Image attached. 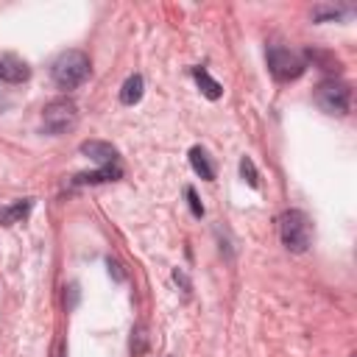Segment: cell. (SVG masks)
Listing matches in <instances>:
<instances>
[{
	"label": "cell",
	"instance_id": "9",
	"mask_svg": "<svg viewBox=\"0 0 357 357\" xmlns=\"http://www.w3.org/2000/svg\"><path fill=\"white\" fill-rule=\"evenodd\" d=\"M307 61H312L315 67H321V70H326V73H340L343 70V61L335 56V53H329V50H318V47H307Z\"/></svg>",
	"mask_w": 357,
	"mask_h": 357
},
{
	"label": "cell",
	"instance_id": "3",
	"mask_svg": "<svg viewBox=\"0 0 357 357\" xmlns=\"http://www.w3.org/2000/svg\"><path fill=\"white\" fill-rule=\"evenodd\" d=\"M75 120H78V106L70 98H53L42 109V128L47 134H53V137L70 131L75 126Z\"/></svg>",
	"mask_w": 357,
	"mask_h": 357
},
{
	"label": "cell",
	"instance_id": "6",
	"mask_svg": "<svg viewBox=\"0 0 357 357\" xmlns=\"http://www.w3.org/2000/svg\"><path fill=\"white\" fill-rule=\"evenodd\" d=\"M78 151H81L84 156H89L92 162H98L100 167H103V165H120V151H117L112 142H103V139H84Z\"/></svg>",
	"mask_w": 357,
	"mask_h": 357
},
{
	"label": "cell",
	"instance_id": "12",
	"mask_svg": "<svg viewBox=\"0 0 357 357\" xmlns=\"http://www.w3.org/2000/svg\"><path fill=\"white\" fill-rule=\"evenodd\" d=\"M192 73V78H195V84L201 86V92H204V98H209V100H218L220 95H223V86L206 73V67H192L190 70Z\"/></svg>",
	"mask_w": 357,
	"mask_h": 357
},
{
	"label": "cell",
	"instance_id": "16",
	"mask_svg": "<svg viewBox=\"0 0 357 357\" xmlns=\"http://www.w3.org/2000/svg\"><path fill=\"white\" fill-rule=\"evenodd\" d=\"M145 346H148V335H145V326H142V324H137V326L131 329V354H134V357L145 354Z\"/></svg>",
	"mask_w": 357,
	"mask_h": 357
},
{
	"label": "cell",
	"instance_id": "19",
	"mask_svg": "<svg viewBox=\"0 0 357 357\" xmlns=\"http://www.w3.org/2000/svg\"><path fill=\"white\" fill-rule=\"evenodd\" d=\"M106 265H109V273H114V279H117V282H123V279H126V273L120 271V262H114V259H106Z\"/></svg>",
	"mask_w": 357,
	"mask_h": 357
},
{
	"label": "cell",
	"instance_id": "2",
	"mask_svg": "<svg viewBox=\"0 0 357 357\" xmlns=\"http://www.w3.org/2000/svg\"><path fill=\"white\" fill-rule=\"evenodd\" d=\"M279 237L282 245L293 254H304L312 243V223L307 218V212L301 209H284L279 215Z\"/></svg>",
	"mask_w": 357,
	"mask_h": 357
},
{
	"label": "cell",
	"instance_id": "5",
	"mask_svg": "<svg viewBox=\"0 0 357 357\" xmlns=\"http://www.w3.org/2000/svg\"><path fill=\"white\" fill-rule=\"evenodd\" d=\"M265 56H268V70H271V75H273L276 81H282V84L301 78V73L307 70L304 59H301L298 53L282 47V45H271Z\"/></svg>",
	"mask_w": 357,
	"mask_h": 357
},
{
	"label": "cell",
	"instance_id": "1",
	"mask_svg": "<svg viewBox=\"0 0 357 357\" xmlns=\"http://www.w3.org/2000/svg\"><path fill=\"white\" fill-rule=\"evenodd\" d=\"M92 73V61L84 50H64L56 56L53 67H50V75H53V84L59 89H75L81 86Z\"/></svg>",
	"mask_w": 357,
	"mask_h": 357
},
{
	"label": "cell",
	"instance_id": "18",
	"mask_svg": "<svg viewBox=\"0 0 357 357\" xmlns=\"http://www.w3.org/2000/svg\"><path fill=\"white\" fill-rule=\"evenodd\" d=\"M173 282H176L184 293H190V290H192V284H190V279H187V273H184L181 268H176V271H173Z\"/></svg>",
	"mask_w": 357,
	"mask_h": 357
},
{
	"label": "cell",
	"instance_id": "11",
	"mask_svg": "<svg viewBox=\"0 0 357 357\" xmlns=\"http://www.w3.org/2000/svg\"><path fill=\"white\" fill-rule=\"evenodd\" d=\"M31 206H33V198H20V201H14V204H8V206H0V223H3V226L20 223V220L31 212Z\"/></svg>",
	"mask_w": 357,
	"mask_h": 357
},
{
	"label": "cell",
	"instance_id": "15",
	"mask_svg": "<svg viewBox=\"0 0 357 357\" xmlns=\"http://www.w3.org/2000/svg\"><path fill=\"white\" fill-rule=\"evenodd\" d=\"M240 176H243V181H245L248 187H254V190L259 187V173H257L251 156H243V159H240Z\"/></svg>",
	"mask_w": 357,
	"mask_h": 357
},
{
	"label": "cell",
	"instance_id": "4",
	"mask_svg": "<svg viewBox=\"0 0 357 357\" xmlns=\"http://www.w3.org/2000/svg\"><path fill=\"white\" fill-rule=\"evenodd\" d=\"M315 103L326 114L343 117L349 112V106H351V89H349V84H343L337 78H326V81H321L315 86Z\"/></svg>",
	"mask_w": 357,
	"mask_h": 357
},
{
	"label": "cell",
	"instance_id": "14",
	"mask_svg": "<svg viewBox=\"0 0 357 357\" xmlns=\"http://www.w3.org/2000/svg\"><path fill=\"white\" fill-rule=\"evenodd\" d=\"M351 11V6H332V3H321L312 8V20L315 22H329V20H340Z\"/></svg>",
	"mask_w": 357,
	"mask_h": 357
},
{
	"label": "cell",
	"instance_id": "17",
	"mask_svg": "<svg viewBox=\"0 0 357 357\" xmlns=\"http://www.w3.org/2000/svg\"><path fill=\"white\" fill-rule=\"evenodd\" d=\"M184 192H187V204H190V212H192L195 218H204V204L198 201V192H195V187H187Z\"/></svg>",
	"mask_w": 357,
	"mask_h": 357
},
{
	"label": "cell",
	"instance_id": "10",
	"mask_svg": "<svg viewBox=\"0 0 357 357\" xmlns=\"http://www.w3.org/2000/svg\"><path fill=\"white\" fill-rule=\"evenodd\" d=\"M142 89H145L142 75H139V73H131V75L123 81V86H120V103H123V106H134V103H139Z\"/></svg>",
	"mask_w": 357,
	"mask_h": 357
},
{
	"label": "cell",
	"instance_id": "8",
	"mask_svg": "<svg viewBox=\"0 0 357 357\" xmlns=\"http://www.w3.org/2000/svg\"><path fill=\"white\" fill-rule=\"evenodd\" d=\"M123 178V167L120 165H103L100 170H92V173H78L73 176V184H106V181H117Z\"/></svg>",
	"mask_w": 357,
	"mask_h": 357
},
{
	"label": "cell",
	"instance_id": "7",
	"mask_svg": "<svg viewBox=\"0 0 357 357\" xmlns=\"http://www.w3.org/2000/svg\"><path fill=\"white\" fill-rule=\"evenodd\" d=\"M31 78V67L20 59V56H0V81H8V84H20V81H28Z\"/></svg>",
	"mask_w": 357,
	"mask_h": 357
},
{
	"label": "cell",
	"instance_id": "13",
	"mask_svg": "<svg viewBox=\"0 0 357 357\" xmlns=\"http://www.w3.org/2000/svg\"><path fill=\"white\" fill-rule=\"evenodd\" d=\"M190 165H192V170H195L204 181H212V178H215V167H212V162H209V153H206L201 145H192V148H190Z\"/></svg>",
	"mask_w": 357,
	"mask_h": 357
}]
</instances>
